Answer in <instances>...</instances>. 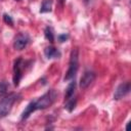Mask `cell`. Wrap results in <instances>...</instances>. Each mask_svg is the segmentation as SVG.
<instances>
[{
  "mask_svg": "<svg viewBox=\"0 0 131 131\" xmlns=\"http://www.w3.org/2000/svg\"><path fill=\"white\" fill-rule=\"evenodd\" d=\"M44 34H45V38H46L48 41H50L51 43L54 41V35H53V32H52V29H51V28L47 27V28L45 29V31H44Z\"/></svg>",
  "mask_w": 131,
  "mask_h": 131,
  "instance_id": "obj_13",
  "label": "cell"
},
{
  "mask_svg": "<svg viewBox=\"0 0 131 131\" xmlns=\"http://www.w3.org/2000/svg\"><path fill=\"white\" fill-rule=\"evenodd\" d=\"M17 97H18V94L10 93V94L4 96L0 100V118H3L10 113L12 105L15 102V100L17 99Z\"/></svg>",
  "mask_w": 131,
  "mask_h": 131,
  "instance_id": "obj_2",
  "label": "cell"
},
{
  "mask_svg": "<svg viewBox=\"0 0 131 131\" xmlns=\"http://www.w3.org/2000/svg\"><path fill=\"white\" fill-rule=\"evenodd\" d=\"M75 88H76V82H75V80H74V81H72V82L69 84V86H68V88H67V90H66V94H64L66 100H68L69 98H71V97L74 95Z\"/></svg>",
  "mask_w": 131,
  "mask_h": 131,
  "instance_id": "obj_10",
  "label": "cell"
},
{
  "mask_svg": "<svg viewBox=\"0 0 131 131\" xmlns=\"http://www.w3.org/2000/svg\"><path fill=\"white\" fill-rule=\"evenodd\" d=\"M30 36L27 33H19L15 36L13 41V47L16 50H23L30 43Z\"/></svg>",
  "mask_w": 131,
  "mask_h": 131,
  "instance_id": "obj_5",
  "label": "cell"
},
{
  "mask_svg": "<svg viewBox=\"0 0 131 131\" xmlns=\"http://www.w3.org/2000/svg\"><path fill=\"white\" fill-rule=\"evenodd\" d=\"M58 40H59V42H64L68 38H69V35L68 34H61V35H58Z\"/></svg>",
  "mask_w": 131,
  "mask_h": 131,
  "instance_id": "obj_16",
  "label": "cell"
},
{
  "mask_svg": "<svg viewBox=\"0 0 131 131\" xmlns=\"http://www.w3.org/2000/svg\"><path fill=\"white\" fill-rule=\"evenodd\" d=\"M95 80V73L91 71H86L80 79V87L82 89H86L90 86V84Z\"/></svg>",
  "mask_w": 131,
  "mask_h": 131,
  "instance_id": "obj_7",
  "label": "cell"
},
{
  "mask_svg": "<svg viewBox=\"0 0 131 131\" xmlns=\"http://www.w3.org/2000/svg\"><path fill=\"white\" fill-rule=\"evenodd\" d=\"M76 103H77V99L75 98V97H71V98H69L68 99V102L66 103V108L69 111V112H72L74 108H75V106H76Z\"/></svg>",
  "mask_w": 131,
  "mask_h": 131,
  "instance_id": "obj_12",
  "label": "cell"
},
{
  "mask_svg": "<svg viewBox=\"0 0 131 131\" xmlns=\"http://www.w3.org/2000/svg\"><path fill=\"white\" fill-rule=\"evenodd\" d=\"M7 88H8V86H7L6 82H4V81L0 82V96H5V94L7 93Z\"/></svg>",
  "mask_w": 131,
  "mask_h": 131,
  "instance_id": "obj_14",
  "label": "cell"
},
{
  "mask_svg": "<svg viewBox=\"0 0 131 131\" xmlns=\"http://www.w3.org/2000/svg\"><path fill=\"white\" fill-rule=\"evenodd\" d=\"M130 88H131L130 82H126V83L120 84V85L117 87V89H116V91H115V93H114V99L119 100V99L123 98L124 96H126V95L129 93Z\"/></svg>",
  "mask_w": 131,
  "mask_h": 131,
  "instance_id": "obj_6",
  "label": "cell"
},
{
  "mask_svg": "<svg viewBox=\"0 0 131 131\" xmlns=\"http://www.w3.org/2000/svg\"><path fill=\"white\" fill-rule=\"evenodd\" d=\"M91 1H92V0H84L85 3H89V2H91Z\"/></svg>",
  "mask_w": 131,
  "mask_h": 131,
  "instance_id": "obj_17",
  "label": "cell"
},
{
  "mask_svg": "<svg viewBox=\"0 0 131 131\" xmlns=\"http://www.w3.org/2000/svg\"><path fill=\"white\" fill-rule=\"evenodd\" d=\"M60 1H61V2H63V1H64V0H60Z\"/></svg>",
  "mask_w": 131,
  "mask_h": 131,
  "instance_id": "obj_18",
  "label": "cell"
},
{
  "mask_svg": "<svg viewBox=\"0 0 131 131\" xmlns=\"http://www.w3.org/2000/svg\"><path fill=\"white\" fill-rule=\"evenodd\" d=\"M44 54H45V56H46L48 59H51V58H58V57H60V55H61L60 51H59L57 48L53 47V46H47V47L44 49Z\"/></svg>",
  "mask_w": 131,
  "mask_h": 131,
  "instance_id": "obj_8",
  "label": "cell"
},
{
  "mask_svg": "<svg viewBox=\"0 0 131 131\" xmlns=\"http://www.w3.org/2000/svg\"><path fill=\"white\" fill-rule=\"evenodd\" d=\"M55 97H56V92L51 89L49 91H47L46 93H44L41 97L38 98V100L34 101V106H35V110H44V108H47L48 106H50L53 101L55 100Z\"/></svg>",
  "mask_w": 131,
  "mask_h": 131,
  "instance_id": "obj_1",
  "label": "cell"
},
{
  "mask_svg": "<svg viewBox=\"0 0 131 131\" xmlns=\"http://www.w3.org/2000/svg\"><path fill=\"white\" fill-rule=\"evenodd\" d=\"M24 66H25V61L23 58H17L14 61V66H13V84L15 86H18L23 74H24Z\"/></svg>",
  "mask_w": 131,
  "mask_h": 131,
  "instance_id": "obj_4",
  "label": "cell"
},
{
  "mask_svg": "<svg viewBox=\"0 0 131 131\" xmlns=\"http://www.w3.org/2000/svg\"><path fill=\"white\" fill-rule=\"evenodd\" d=\"M35 111H36V110H35V106H34V101H32V102H30V103L27 105V107L24 110V112H23V114H21V120L28 119V118L30 117V115L33 114Z\"/></svg>",
  "mask_w": 131,
  "mask_h": 131,
  "instance_id": "obj_9",
  "label": "cell"
},
{
  "mask_svg": "<svg viewBox=\"0 0 131 131\" xmlns=\"http://www.w3.org/2000/svg\"><path fill=\"white\" fill-rule=\"evenodd\" d=\"M52 8V0H44L42 2V5L40 7V12H49Z\"/></svg>",
  "mask_w": 131,
  "mask_h": 131,
  "instance_id": "obj_11",
  "label": "cell"
},
{
  "mask_svg": "<svg viewBox=\"0 0 131 131\" xmlns=\"http://www.w3.org/2000/svg\"><path fill=\"white\" fill-rule=\"evenodd\" d=\"M79 68V61H78V50L77 49H73L71 52V57H70V63H69V69L66 73L64 76V81H69L72 80Z\"/></svg>",
  "mask_w": 131,
  "mask_h": 131,
  "instance_id": "obj_3",
  "label": "cell"
},
{
  "mask_svg": "<svg viewBox=\"0 0 131 131\" xmlns=\"http://www.w3.org/2000/svg\"><path fill=\"white\" fill-rule=\"evenodd\" d=\"M3 18H4V21L6 23V24H9V25H12L13 24V20H12V18L10 17V15H8V14H4L3 15Z\"/></svg>",
  "mask_w": 131,
  "mask_h": 131,
  "instance_id": "obj_15",
  "label": "cell"
}]
</instances>
